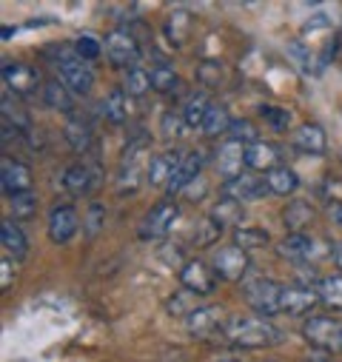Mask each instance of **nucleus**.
Wrapping results in <instances>:
<instances>
[{"instance_id": "f257e3e1", "label": "nucleus", "mask_w": 342, "mask_h": 362, "mask_svg": "<svg viewBox=\"0 0 342 362\" xmlns=\"http://www.w3.org/2000/svg\"><path fill=\"white\" fill-rule=\"evenodd\" d=\"M225 337L237 348H271V345L283 342V331L277 325H271L269 320H263V317L228 320Z\"/></svg>"}, {"instance_id": "f03ea898", "label": "nucleus", "mask_w": 342, "mask_h": 362, "mask_svg": "<svg viewBox=\"0 0 342 362\" xmlns=\"http://www.w3.org/2000/svg\"><path fill=\"white\" fill-rule=\"evenodd\" d=\"M186 328L194 339H214L217 334L225 337L228 328V314L220 305H200L186 317Z\"/></svg>"}, {"instance_id": "7ed1b4c3", "label": "nucleus", "mask_w": 342, "mask_h": 362, "mask_svg": "<svg viewBox=\"0 0 342 362\" xmlns=\"http://www.w3.org/2000/svg\"><path fill=\"white\" fill-rule=\"evenodd\" d=\"M302 337L319 351H342V320H336V317H311L302 325Z\"/></svg>"}, {"instance_id": "20e7f679", "label": "nucleus", "mask_w": 342, "mask_h": 362, "mask_svg": "<svg viewBox=\"0 0 342 362\" xmlns=\"http://www.w3.org/2000/svg\"><path fill=\"white\" fill-rule=\"evenodd\" d=\"M57 74H60V83L69 88L71 95H89L92 86H95V71H92V66L86 63V60H80L77 52L69 54V57H63V60L57 63Z\"/></svg>"}, {"instance_id": "39448f33", "label": "nucleus", "mask_w": 342, "mask_h": 362, "mask_svg": "<svg viewBox=\"0 0 342 362\" xmlns=\"http://www.w3.org/2000/svg\"><path fill=\"white\" fill-rule=\"evenodd\" d=\"M283 288H285V286L260 277V280H254V283L245 286V303H248L256 314H280Z\"/></svg>"}, {"instance_id": "423d86ee", "label": "nucleus", "mask_w": 342, "mask_h": 362, "mask_svg": "<svg viewBox=\"0 0 342 362\" xmlns=\"http://www.w3.org/2000/svg\"><path fill=\"white\" fill-rule=\"evenodd\" d=\"M0 74H4V86L12 88L15 95H35L40 86V71L29 63H18V60H4L0 66Z\"/></svg>"}, {"instance_id": "0eeeda50", "label": "nucleus", "mask_w": 342, "mask_h": 362, "mask_svg": "<svg viewBox=\"0 0 342 362\" xmlns=\"http://www.w3.org/2000/svg\"><path fill=\"white\" fill-rule=\"evenodd\" d=\"M211 268L220 280H228V283H240L248 271V254L237 245H223L217 248L214 259H211Z\"/></svg>"}, {"instance_id": "6e6552de", "label": "nucleus", "mask_w": 342, "mask_h": 362, "mask_svg": "<svg viewBox=\"0 0 342 362\" xmlns=\"http://www.w3.org/2000/svg\"><path fill=\"white\" fill-rule=\"evenodd\" d=\"M180 283H183L186 291L206 297L217 288V274H214V268L206 265L203 259H186L183 268H180Z\"/></svg>"}, {"instance_id": "1a4fd4ad", "label": "nucleus", "mask_w": 342, "mask_h": 362, "mask_svg": "<svg viewBox=\"0 0 342 362\" xmlns=\"http://www.w3.org/2000/svg\"><path fill=\"white\" fill-rule=\"evenodd\" d=\"M106 57L114 63V66H131L134 69V63H137V57H140V40L131 35V32H126V29H114L112 35H106Z\"/></svg>"}, {"instance_id": "9d476101", "label": "nucleus", "mask_w": 342, "mask_h": 362, "mask_svg": "<svg viewBox=\"0 0 342 362\" xmlns=\"http://www.w3.org/2000/svg\"><path fill=\"white\" fill-rule=\"evenodd\" d=\"M177 206L171 203V200H163V203H157L148 214H146V220H143V226H140V237L143 240H160V237H165L168 231H171V226H175V220H177Z\"/></svg>"}, {"instance_id": "9b49d317", "label": "nucleus", "mask_w": 342, "mask_h": 362, "mask_svg": "<svg viewBox=\"0 0 342 362\" xmlns=\"http://www.w3.org/2000/svg\"><path fill=\"white\" fill-rule=\"evenodd\" d=\"M0 186H4V194L12 200L18 194H26L32 189V171L29 165L18 163V160H4L0 165Z\"/></svg>"}, {"instance_id": "f8f14e48", "label": "nucleus", "mask_w": 342, "mask_h": 362, "mask_svg": "<svg viewBox=\"0 0 342 362\" xmlns=\"http://www.w3.org/2000/svg\"><path fill=\"white\" fill-rule=\"evenodd\" d=\"M317 303H319L317 288H311V286H291V288H283V297H280V314L302 317V314H308Z\"/></svg>"}, {"instance_id": "ddd939ff", "label": "nucleus", "mask_w": 342, "mask_h": 362, "mask_svg": "<svg viewBox=\"0 0 342 362\" xmlns=\"http://www.w3.org/2000/svg\"><path fill=\"white\" fill-rule=\"evenodd\" d=\"M80 228V217L71 206H57L52 214H49V240L54 245H66Z\"/></svg>"}, {"instance_id": "4468645a", "label": "nucleus", "mask_w": 342, "mask_h": 362, "mask_svg": "<svg viewBox=\"0 0 342 362\" xmlns=\"http://www.w3.org/2000/svg\"><path fill=\"white\" fill-rule=\"evenodd\" d=\"M245 165L254 168V171H274L277 165H283V151L280 146L274 143H266V140H256L251 146H245Z\"/></svg>"}, {"instance_id": "2eb2a0df", "label": "nucleus", "mask_w": 342, "mask_h": 362, "mask_svg": "<svg viewBox=\"0 0 342 362\" xmlns=\"http://www.w3.org/2000/svg\"><path fill=\"white\" fill-rule=\"evenodd\" d=\"M214 165H217V174L225 177V183H231V180H237V177H242V168H248V165H245V146L228 140L225 146H220Z\"/></svg>"}, {"instance_id": "dca6fc26", "label": "nucleus", "mask_w": 342, "mask_h": 362, "mask_svg": "<svg viewBox=\"0 0 342 362\" xmlns=\"http://www.w3.org/2000/svg\"><path fill=\"white\" fill-rule=\"evenodd\" d=\"M266 194H271L266 177H251V174H242L231 183H225V197L231 200H240V203H248V200H263Z\"/></svg>"}, {"instance_id": "f3484780", "label": "nucleus", "mask_w": 342, "mask_h": 362, "mask_svg": "<svg viewBox=\"0 0 342 362\" xmlns=\"http://www.w3.org/2000/svg\"><path fill=\"white\" fill-rule=\"evenodd\" d=\"M200 168H203V157H200V151H189V154L183 157L180 168L175 171V177L168 180V186H165L168 197H171V194H180L183 189H189V186L194 183V180H200Z\"/></svg>"}, {"instance_id": "a211bd4d", "label": "nucleus", "mask_w": 342, "mask_h": 362, "mask_svg": "<svg viewBox=\"0 0 342 362\" xmlns=\"http://www.w3.org/2000/svg\"><path fill=\"white\" fill-rule=\"evenodd\" d=\"M186 154L180 151H165V154H154L148 160V183L151 186H168V180L175 177V171L180 168Z\"/></svg>"}, {"instance_id": "6ab92c4d", "label": "nucleus", "mask_w": 342, "mask_h": 362, "mask_svg": "<svg viewBox=\"0 0 342 362\" xmlns=\"http://www.w3.org/2000/svg\"><path fill=\"white\" fill-rule=\"evenodd\" d=\"M0 245H4V251H6L12 259H23V257L29 254V240H26V234L20 231V226L12 223V220L0 223Z\"/></svg>"}, {"instance_id": "aec40b11", "label": "nucleus", "mask_w": 342, "mask_h": 362, "mask_svg": "<svg viewBox=\"0 0 342 362\" xmlns=\"http://www.w3.org/2000/svg\"><path fill=\"white\" fill-rule=\"evenodd\" d=\"M63 134H66L69 146H71L74 151H80V154H83V151H89V148H92V140H95V132H92L89 120H86V117H77V115H71V117L66 120Z\"/></svg>"}, {"instance_id": "412c9836", "label": "nucleus", "mask_w": 342, "mask_h": 362, "mask_svg": "<svg viewBox=\"0 0 342 362\" xmlns=\"http://www.w3.org/2000/svg\"><path fill=\"white\" fill-rule=\"evenodd\" d=\"M294 143H297L300 151L314 154V157L325 154V148H328V137H325L322 126H317V123H305V126H300V132L294 134Z\"/></svg>"}, {"instance_id": "4be33fe9", "label": "nucleus", "mask_w": 342, "mask_h": 362, "mask_svg": "<svg viewBox=\"0 0 342 362\" xmlns=\"http://www.w3.org/2000/svg\"><path fill=\"white\" fill-rule=\"evenodd\" d=\"M283 223L291 234H302L314 223V206L305 203V200H291L283 211Z\"/></svg>"}, {"instance_id": "5701e85b", "label": "nucleus", "mask_w": 342, "mask_h": 362, "mask_svg": "<svg viewBox=\"0 0 342 362\" xmlns=\"http://www.w3.org/2000/svg\"><path fill=\"white\" fill-rule=\"evenodd\" d=\"M92 183H95V171L89 165H83V163H74L63 171V186L71 194H86L92 189Z\"/></svg>"}, {"instance_id": "b1692460", "label": "nucleus", "mask_w": 342, "mask_h": 362, "mask_svg": "<svg viewBox=\"0 0 342 362\" xmlns=\"http://www.w3.org/2000/svg\"><path fill=\"white\" fill-rule=\"evenodd\" d=\"M191 15L186 12V9H175L168 15V21H165V37H168V43L171 46H183L186 40H189V35H191Z\"/></svg>"}, {"instance_id": "393cba45", "label": "nucleus", "mask_w": 342, "mask_h": 362, "mask_svg": "<svg viewBox=\"0 0 342 362\" xmlns=\"http://www.w3.org/2000/svg\"><path fill=\"white\" fill-rule=\"evenodd\" d=\"M43 103H46L49 109H57V112L71 115V109H74V95L69 92V88H66L60 80H49V83H43Z\"/></svg>"}, {"instance_id": "a878e982", "label": "nucleus", "mask_w": 342, "mask_h": 362, "mask_svg": "<svg viewBox=\"0 0 342 362\" xmlns=\"http://www.w3.org/2000/svg\"><path fill=\"white\" fill-rule=\"evenodd\" d=\"M266 183H269L271 194L288 197V194H294V192H297L300 177L294 174V168H288V165H277L274 171H269V174H266Z\"/></svg>"}, {"instance_id": "bb28decb", "label": "nucleus", "mask_w": 342, "mask_h": 362, "mask_svg": "<svg viewBox=\"0 0 342 362\" xmlns=\"http://www.w3.org/2000/svg\"><path fill=\"white\" fill-rule=\"evenodd\" d=\"M100 112L109 123H126L129 120V95L123 92V88H117V92H112L100 103Z\"/></svg>"}, {"instance_id": "cd10ccee", "label": "nucleus", "mask_w": 342, "mask_h": 362, "mask_svg": "<svg viewBox=\"0 0 342 362\" xmlns=\"http://www.w3.org/2000/svg\"><path fill=\"white\" fill-rule=\"evenodd\" d=\"M211 220H214L220 228H225V226H240V220H242V203H240V200H231V197L217 200V206L211 209Z\"/></svg>"}, {"instance_id": "c85d7f7f", "label": "nucleus", "mask_w": 342, "mask_h": 362, "mask_svg": "<svg viewBox=\"0 0 342 362\" xmlns=\"http://www.w3.org/2000/svg\"><path fill=\"white\" fill-rule=\"evenodd\" d=\"M277 251L285 259H305L314 251V243H311L308 234H288V237H283V243L277 245Z\"/></svg>"}, {"instance_id": "c756f323", "label": "nucleus", "mask_w": 342, "mask_h": 362, "mask_svg": "<svg viewBox=\"0 0 342 362\" xmlns=\"http://www.w3.org/2000/svg\"><path fill=\"white\" fill-rule=\"evenodd\" d=\"M208 109H211V100L206 95H191L186 100V106H183L180 115H183V120H186L189 129H203V120H206Z\"/></svg>"}, {"instance_id": "7c9ffc66", "label": "nucleus", "mask_w": 342, "mask_h": 362, "mask_svg": "<svg viewBox=\"0 0 342 362\" xmlns=\"http://www.w3.org/2000/svg\"><path fill=\"white\" fill-rule=\"evenodd\" d=\"M317 294H319V303L322 305H328L331 311H342V274H334V277L319 280Z\"/></svg>"}, {"instance_id": "2f4dec72", "label": "nucleus", "mask_w": 342, "mask_h": 362, "mask_svg": "<svg viewBox=\"0 0 342 362\" xmlns=\"http://www.w3.org/2000/svg\"><path fill=\"white\" fill-rule=\"evenodd\" d=\"M231 123H234V120L228 117V112H225L223 106L211 103V109H208V115H206V120H203V134H206V137H220V134H228Z\"/></svg>"}, {"instance_id": "473e14b6", "label": "nucleus", "mask_w": 342, "mask_h": 362, "mask_svg": "<svg viewBox=\"0 0 342 362\" xmlns=\"http://www.w3.org/2000/svg\"><path fill=\"white\" fill-rule=\"evenodd\" d=\"M148 88H151V74H148V71H143V69H137V66L126 71L123 92H126L129 98H143V95H148Z\"/></svg>"}, {"instance_id": "72a5a7b5", "label": "nucleus", "mask_w": 342, "mask_h": 362, "mask_svg": "<svg viewBox=\"0 0 342 362\" xmlns=\"http://www.w3.org/2000/svg\"><path fill=\"white\" fill-rule=\"evenodd\" d=\"M234 245L242 248V251L266 248L269 245V231H263V228H237L234 231Z\"/></svg>"}, {"instance_id": "f704fd0d", "label": "nucleus", "mask_w": 342, "mask_h": 362, "mask_svg": "<svg viewBox=\"0 0 342 362\" xmlns=\"http://www.w3.org/2000/svg\"><path fill=\"white\" fill-rule=\"evenodd\" d=\"M103 43L95 37V35H80L77 40H74V52H77V57L80 60H86V63H92V60H98L100 54H103Z\"/></svg>"}, {"instance_id": "c9c22d12", "label": "nucleus", "mask_w": 342, "mask_h": 362, "mask_svg": "<svg viewBox=\"0 0 342 362\" xmlns=\"http://www.w3.org/2000/svg\"><path fill=\"white\" fill-rule=\"evenodd\" d=\"M148 74H151V88H154V92H160V95L171 92V88L177 86V74H175V69H171V66H154Z\"/></svg>"}, {"instance_id": "e433bc0d", "label": "nucleus", "mask_w": 342, "mask_h": 362, "mask_svg": "<svg viewBox=\"0 0 342 362\" xmlns=\"http://www.w3.org/2000/svg\"><path fill=\"white\" fill-rule=\"evenodd\" d=\"M228 137H231L234 143H240V146H251V143H256V126H254L251 120L240 117V120H234V123H231Z\"/></svg>"}, {"instance_id": "4c0bfd02", "label": "nucleus", "mask_w": 342, "mask_h": 362, "mask_svg": "<svg viewBox=\"0 0 342 362\" xmlns=\"http://www.w3.org/2000/svg\"><path fill=\"white\" fill-rule=\"evenodd\" d=\"M260 117L274 129V132H285L291 126V112L280 109V106H260Z\"/></svg>"}, {"instance_id": "58836bf2", "label": "nucleus", "mask_w": 342, "mask_h": 362, "mask_svg": "<svg viewBox=\"0 0 342 362\" xmlns=\"http://www.w3.org/2000/svg\"><path fill=\"white\" fill-rule=\"evenodd\" d=\"M35 211H37V197L32 192L12 197V214H15V220H29V217H35Z\"/></svg>"}, {"instance_id": "ea45409f", "label": "nucleus", "mask_w": 342, "mask_h": 362, "mask_svg": "<svg viewBox=\"0 0 342 362\" xmlns=\"http://www.w3.org/2000/svg\"><path fill=\"white\" fill-rule=\"evenodd\" d=\"M191 300H194L191 291H177L175 297L168 300V314H171V317H189L191 311H197V308L191 305Z\"/></svg>"}, {"instance_id": "a19ab883", "label": "nucleus", "mask_w": 342, "mask_h": 362, "mask_svg": "<svg viewBox=\"0 0 342 362\" xmlns=\"http://www.w3.org/2000/svg\"><path fill=\"white\" fill-rule=\"evenodd\" d=\"M220 77H223V66H220L217 60H203V63H200V69H197V80H200L203 86L214 88V86L220 83Z\"/></svg>"}, {"instance_id": "79ce46f5", "label": "nucleus", "mask_w": 342, "mask_h": 362, "mask_svg": "<svg viewBox=\"0 0 342 362\" xmlns=\"http://www.w3.org/2000/svg\"><path fill=\"white\" fill-rule=\"evenodd\" d=\"M220 231H223V228H220L211 217H208V220H200V223H197V231H194V243H197V245H211V243L220 237Z\"/></svg>"}, {"instance_id": "37998d69", "label": "nucleus", "mask_w": 342, "mask_h": 362, "mask_svg": "<svg viewBox=\"0 0 342 362\" xmlns=\"http://www.w3.org/2000/svg\"><path fill=\"white\" fill-rule=\"evenodd\" d=\"M160 123H163V132L168 137H177V134H183V129H189L186 120H183V115H177V112H165Z\"/></svg>"}, {"instance_id": "c03bdc74", "label": "nucleus", "mask_w": 342, "mask_h": 362, "mask_svg": "<svg viewBox=\"0 0 342 362\" xmlns=\"http://www.w3.org/2000/svg\"><path fill=\"white\" fill-rule=\"evenodd\" d=\"M103 220H106V209L95 203V206L89 209V217H86V234H89V237H98V231L103 228Z\"/></svg>"}, {"instance_id": "a18cd8bd", "label": "nucleus", "mask_w": 342, "mask_h": 362, "mask_svg": "<svg viewBox=\"0 0 342 362\" xmlns=\"http://www.w3.org/2000/svg\"><path fill=\"white\" fill-rule=\"evenodd\" d=\"M288 54H291V57L297 60V66H300L302 71H311V54H308V49H305V46L300 43V40L288 46Z\"/></svg>"}, {"instance_id": "49530a36", "label": "nucleus", "mask_w": 342, "mask_h": 362, "mask_svg": "<svg viewBox=\"0 0 342 362\" xmlns=\"http://www.w3.org/2000/svg\"><path fill=\"white\" fill-rule=\"evenodd\" d=\"M12 283H15V268H12V259L6 257L4 262H0V288L9 291Z\"/></svg>"}, {"instance_id": "de8ad7c7", "label": "nucleus", "mask_w": 342, "mask_h": 362, "mask_svg": "<svg viewBox=\"0 0 342 362\" xmlns=\"http://www.w3.org/2000/svg\"><path fill=\"white\" fill-rule=\"evenodd\" d=\"M328 217H331V223H336L342 228V200H336V203L328 206Z\"/></svg>"}, {"instance_id": "09e8293b", "label": "nucleus", "mask_w": 342, "mask_h": 362, "mask_svg": "<svg viewBox=\"0 0 342 362\" xmlns=\"http://www.w3.org/2000/svg\"><path fill=\"white\" fill-rule=\"evenodd\" d=\"M334 262H336V268H342V243H339L336 251H334Z\"/></svg>"}, {"instance_id": "8fccbe9b", "label": "nucleus", "mask_w": 342, "mask_h": 362, "mask_svg": "<svg viewBox=\"0 0 342 362\" xmlns=\"http://www.w3.org/2000/svg\"><path fill=\"white\" fill-rule=\"evenodd\" d=\"M0 35H4V40H9V37L15 35V29H9V26H4V32H0Z\"/></svg>"}, {"instance_id": "3c124183", "label": "nucleus", "mask_w": 342, "mask_h": 362, "mask_svg": "<svg viewBox=\"0 0 342 362\" xmlns=\"http://www.w3.org/2000/svg\"><path fill=\"white\" fill-rule=\"evenodd\" d=\"M220 362H231V359H220Z\"/></svg>"}]
</instances>
